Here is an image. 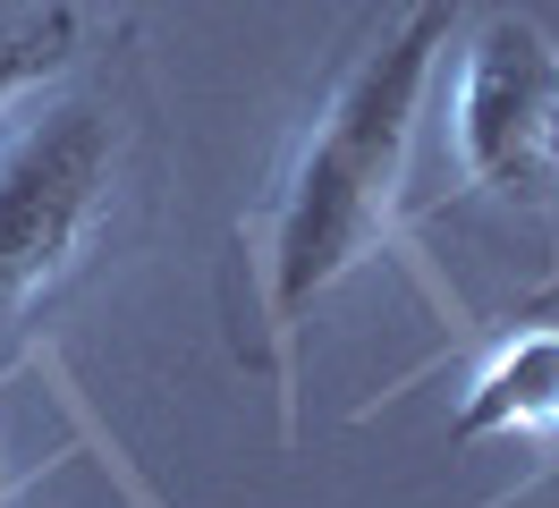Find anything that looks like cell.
I'll use <instances>...</instances> for the list:
<instances>
[{"label": "cell", "mask_w": 559, "mask_h": 508, "mask_svg": "<svg viewBox=\"0 0 559 508\" xmlns=\"http://www.w3.org/2000/svg\"><path fill=\"white\" fill-rule=\"evenodd\" d=\"M450 153L475 196L525 229H559V34L543 17L500 9L457 51Z\"/></svg>", "instance_id": "7a4b0ae2"}, {"label": "cell", "mask_w": 559, "mask_h": 508, "mask_svg": "<svg viewBox=\"0 0 559 508\" xmlns=\"http://www.w3.org/2000/svg\"><path fill=\"white\" fill-rule=\"evenodd\" d=\"M69 60H76V9L69 0H43V9L0 17V119L35 94L43 76H60Z\"/></svg>", "instance_id": "5b68a950"}, {"label": "cell", "mask_w": 559, "mask_h": 508, "mask_svg": "<svg viewBox=\"0 0 559 508\" xmlns=\"http://www.w3.org/2000/svg\"><path fill=\"white\" fill-rule=\"evenodd\" d=\"M119 178V119L103 102H60L0 153V322L35 314L103 229Z\"/></svg>", "instance_id": "3957f363"}, {"label": "cell", "mask_w": 559, "mask_h": 508, "mask_svg": "<svg viewBox=\"0 0 559 508\" xmlns=\"http://www.w3.org/2000/svg\"><path fill=\"white\" fill-rule=\"evenodd\" d=\"M559 433V331H518L466 381L457 440H543Z\"/></svg>", "instance_id": "277c9868"}, {"label": "cell", "mask_w": 559, "mask_h": 508, "mask_svg": "<svg viewBox=\"0 0 559 508\" xmlns=\"http://www.w3.org/2000/svg\"><path fill=\"white\" fill-rule=\"evenodd\" d=\"M450 51V0H416L399 26H382L356 68L340 76V94L322 102L306 153L280 187L272 212V322L297 331V314L340 288L356 263L382 255L390 221H399V187H407V153H416L424 94L441 76Z\"/></svg>", "instance_id": "6da1fadb"}]
</instances>
